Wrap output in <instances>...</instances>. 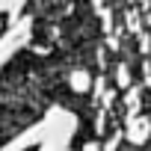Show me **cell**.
I'll return each instance as SVG.
<instances>
[{"instance_id":"cell-1","label":"cell","mask_w":151,"mask_h":151,"mask_svg":"<svg viewBox=\"0 0 151 151\" xmlns=\"http://www.w3.org/2000/svg\"><path fill=\"white\" fill-rule=\"evenodd\" d=\"M6 30H9V15H6V12H0V36H3Z\"/></svg>"}]
</instances>
